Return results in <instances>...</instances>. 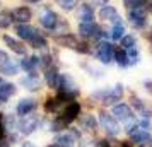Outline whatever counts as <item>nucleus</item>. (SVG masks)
Here are the masks:
<instances>
[{"label": "nucleus", "instance_id": "obj_7", "mask_svg": "<svg viewBox=\"0 0 152 147\" xmlns=\"http://www.w3.org/2000/svg\"><path fill=\"white\" fill-rule=\"evenodd\" d=\"M36 106H38L36 99H33V98H22L21 101L17 103V106H15V113H17L19 116H28V115H31V113L36 110Z\"/></svg>", "mask_w": 152, "mask_h": 147}, {"label": "nucleus", "instance_id": "obj_41", "mask_svg": "<svg viewBox=\"0 0 152 147\" xmlns=\"http://www.w3.org/2000/svg\"><path fill=\"white\" fill-rule=\"evenodd\" d=\"M21 147H36V146L33 144V142H24V144H22Z\"/></svg>", "mask_w": 152, "mask_h": 147}, {"label": "nucleus", "instance_id": "obj_2", "mask_svg": "<svg viewBox=\"0 0 152 147\" xmlns=\"http://www.w3.org/2000/svg\"><path fill=\"white\" fill-rule=\"evenodd\" d=\"M99 123L106 130V133H110V135H118L120 133V125H118L116 118L110 113H104V111L99 113Z\"/></svg>", "mask_w": 152, "mask_h": 147}, {"label": "nucleus", "instance_id": "obj_14", "mask_svg": "<svg viewBox=\"0 0 152 147\" xmlns=\"http://www.w3.org/2000/svg\"><path fill=\"white\" fill-rule=\"evenodd\" d=\"M10 14H12V19H14V21L21 22V24H28V22L31 21V17H33L29 7H17V9H14Z\"/></svg>", "mask_w": 152, "mask_h": 147}, {"label": "nucleus", "instance_id": "obj_40", "mask_svg": "<svg viewBox=\"0 0 152 147\" xmlns=\"http://www.w3.org/2000/svg\"><path fill=\"white\" fill-rule=\"evenodd\" d=\"M138 147H152V139H149L147 142H144V144H140Z\"/></svg>", "mask_w": 152, "mask_h": 147}, {"label": "nucleus", "instance_id": "obj_27", "mask_svg": "<svg viewBox=\"0 0 152 147\" xmlns=\"http://www.w3.org/2000/svg\"><path fill=\"white\" fill-rule=\"evenodd\" d=\"M125 36V28L121 22H118V24H115L113 26V29H111V38L115 39V41H118V39H121Z\"/></svg>", "mask_w": 152, "mask_h": 147}, {"label": "nucleus", "instance_id": "obj_35", "mask_svg": "<svg viewBox=\"0 0 152 147\" xmlns=\"http://www.w3.org/2000/svg\"><path fill=\"white\" fill-rule=\"evenodd\" d=\"M75 50L77 51H80V53H89V46H87L86 43H77Z\"/></svg>", "mask_w": 152, "mask_h": 147}, {"label": "nucleus", "instance_id": "obj_25", "mask_svg": "<svg viewBox=\"0 0 152 147\" xmlns=\"http://www.w3.org/2000/svg\"><path fill=\"white\" fill-rule=\"evenodd\" d=\"M79 19H80V22H92V19H94V10H92V7L91 5H82L80 14H79Z\"/></svg>", "mask_w": 152, "mask_h": 147}, {"label": "nucleus", "instance_id": "obj_15", "mask_svg": "<svg viewBox=\"0 0 152 147\" xmlns=\"http://www.w3.org/2000/svg\"><path fill=\"white\" fill-rule=\"evenodd\" d=\"M14 94H15V86L0 77V103H5V101H7L9 98H12Z\"/></svg>", "mask_w": 152, "mask_h": 147}, {"label": "nucleus", "instance_id": "obj_3", "mask_svg": "<svg viewBox=\"0 0 152 147\" xmlns=\"http://www.w3.org/2000/svg\"><path fill=\"white\" fill-rule=\"evenodd\" d=\"M79 33L82 38H106V33L99 26H96L94 22H80Z\"/></svg>", "mask_w": 152, "mask_h": 147}, {"label": "nucleus", "instance_id": "obj_4", "mask_svg": "<svg viewBox=\"0 0 152 147\" xmlns=\"http://www.w3.org/2000/svg\"><path fill=\"white\" fill-rule=\"evenodd\" d=\"M19 132L22 135H31L36 128L39 127V118L36 115H28V116H22V120L19 121Z\"/></svg>", "mask_w": 152, "mask_h": 147}, {"label": "nucleus", "instance_id": "obj_31", "mask_svg": "<svg viewBox=\"0 0 152 147\" xmlns=\"http://www.w3.org/2000/svg\"><path fill=\"white\" fill-rule=\"evenodd\" d=\"M55 2H56L58 7L63 9V10H67V12L75 9V0H55Z\"/></svg>", "mask_w": 152, "mask_h": 147}, {"label": "nucleus", "instance_id": "obj_43", "mask_svg": "<svg viewBox=\"0 0 152 147\" xmlns=\"http://www.w3.org/2000/svg\"><path fill=\"white\" fill-rule=\"evenodd\" d=\"M28 4H38V2H41V0H26Z\"/></svg>", "mask_w": 152, "mask_h": 147}, {"label": "nucleus", "instance_id": "obj_37", "mask_svg": "<svg viewBox=\"0 0 152 147\" xmlns=\"http://www.w3.org/2000/svg\"><path fill=\"white\" fill-rule=\"evenodd\" d=\"M0 147H10V142L5 137V133H0Z\"/></svg>", "mask_w": 152, "mask_h": 147}, {"label": "nucleus", "instance_id": "obj_46", "mask_svg": "<svg viewBox=\"0 0 152 147\" xmlns=\"http://www.w3.org/2000/svg\"><path fill=\"white\" fill-rule=\"evenodd\" d=\"M151 39H152V33H151Z\"/></svg>", "mask_w": 152, "mask_h": 147}, {"label": "nucleus", "instance_id": "obj_45", "mask_svg": "<svg viewBox=\"0 0 152 147\" xmlns=\"http://www.w3.org/2000/svg\"><path fill=\"white\" fill-rule=\"evenodd\" d=\"M46 147H56V146H55V144H51V146H46Z\"/></svg>", "mask_w": 152, "mask_h": 147}, {"label": "nucleus", "instance_id": "obj_28", "mask_svg": "<svg viewBox=\"0 0 152 147\" xmlns=\"http://www.w3.org/2000/svg\"><path fill=\"white\" fill-rule=\"evenodd\" d=\"M10 24H12V14L2 10L0 12V29H7Z\"/></svg>", "mask_w": 152, "mask_h": 147}, {"label": "nucleus", "instance_id": "obj_36", "mask_svg": "<svg viewBox=\"0 0 152 147\" xmlns=\"http://www.w3.org/2000/svg\"><path fill=\"white\" fill-rule=\"evenodd\" d=\"M10 58H9V53L5 50H0V65H4L5 62H9Z\"/></svg>", "mask_w": 152, "mask_h": 147}, {"label": "nucleus", "instance_id": "obj_16", "mask_svg": "<svg viewBox=\"0 0 152 147\" xmlns=\"http://www.w3.org/2000/svg\"><path fill=\"white\" fill-rule=\"evenodd\" d=\"M21 67L29 75H36V70L39 69V58L38 56H26L24 60H21Z\"/></svg>", "mask_w": 152, "mask_h": 147}, {"label": "nucleus", "instance_id": "obj_12", "mask_svg": "<svg viewBox=\"0 0 152 147\" xmlns=\"http://www.w3.org/2000/svg\"><path fill=\"white\" fill-rule=\"evenodd\" d=\"M2 39H4V43L9 46V50H12L14 53H17V55H26L28 48H26L19 39H15V38H12V36H9V34H4Z\"/></svg>", "mask_w": 152, "mask_h": 147}, {"label": "nucleus", "instance_id": "obj_18", "mask_svg": "<svg viewBox=\"0 0 152 147\" xmlns=\"http://www.w3.org/2000/svg\"><path fill=\"white\" fill-rule=\"evenodd\" d=\"M21 86L28 91H39L41 89V80L36 77V75H26V77L21 79Z\"/></svg>", "mask_w": 152, "mask_h": 147}, {"label": "nucleus", "instance_id": "obj_9", "mask_svg": "<svg viewBox=\"0 0 152 147\" xmlns=\"http://www.w3.org/2000/svg\"><path fill=\"white\" fill-rule=\"evenodd\" d=\"M128 21H130V24L135 26V28H144L145 22H147V14H145L144 9L128 10Z\"/></svg>", "mask_w": 152, "mask_h": 147}, {"label": "nucleus", "instance_id": "obj_20", "mask_svg": "<svg viewBox=\"0 0 152 147\" xmlns=\"http://www.w3.org/2000/svg\"><path fill=\"white\" fill-rule=\"evenodd\" d=\"M53 144L56 147H74L75 144V137L72 133H58L53 140Z\"/></svg>", "mask_w": 152, "mask_h": 147}, {"label": "nucleus", "instance_id": "obj_42", "mask_svg": "<svg viewBox=\"0 0 152 147\" xmlns=\"http://www.w3.org/2000/svg\"><path fill=\"white\" fill-rule=\"evenodd\" d=\"M118 147H130V144H126V142H120Z\"/></svg>", "mask_w": 152, "mask_h": 147}, {"label": "nucleus", "instance_id": "obj_24", "mask_svg": "<svg viewBox=\"0 0 152 147\" xmlns=\"http://www.w3.org/2000/svg\"><path fill=\"white\" fill-rule=\"evenodd\" d=\"M126 51V63H128V67L132 65H137L138 60H140V53H138V50L135 46H132V48L125 50Z\"/></svg>", "mask_w": 152, "mask_h": 147}, {"label": "nucleus", "instance_id": "obj_11", "mask_svg": "<svg viewBox=\"0 0 152 147\" xmlns=\"http://www.w3.org/2000/svg\"><path fill=\"white\" fill-rule=\"evenodd\" d=\"M39 22L45 29H55L58 26V15L53 10H46L39 15Z\"/></svg>", "mask_w": 152, "mask_h": 147}, {"label": "nucleus", "instance_id": "obj_19", "mask_svg": "<svg viewBox=\"0 0 152 147\" xmlns=\"http://www.w3.org/2000/svg\"><path fill=\"white\" fill-rule=\"evenodd\" d=\"M45 80H46L48 87L56 89L58 80H60V72H58L55 67H50V69H46V70H45Z\"/></svg>", "mask_w": 152, "mask_h": 147}, {"label": "nucleus", "instance_id": "obj_21", "mask_svg": "<svg viewBox=\"0 0 152 147\" xmlns=\"http://www.w3.org/2000/svg\"><path fill=\"white\" fill-rule=\"evenodd\" d=\"M130 137H132V140H133L135 144H138V146H140V144H144V142H147L149 139H152V137H151V132H149V130H142L140 127H138L137 130L132 133Z\"/></svg>", "mask_w": 152, "mask_h": 147}, {"label": "nucleus", "instance_id": "obj_8", "mask_svg": "<svg viewBox=\"0 0 152 147\" xmlns=\"http://www.w3.org/2000/svg\"><path fill=\"white\" fill-rule=\"evenodd\" d=\"M15 33H17V36H19L21 39H24V41H33L36 36L39 34L38 29H36L34 26H31V24H17V26H15Z\"/></svg>", "mask_w": 152, "mask_h": 147}, {"label": "nucleus", "instance_id": "obj_39", "mask_svg": "<svg viewBox=\"0 0 152 147\" xmlns=\"http://www.w3.org/2000/svg\"><path fill=\"white\" fill-rule=\"evenodd\" d=\"M144 87H145V91H147V92H151V94H152V80H145Z\"/></svg>", "mask_w": 152, "mask_h": 147}, {"label": "nucleus", "instance_id": "obj_34", "mask_svg": "<svg viewBox=\"0 0 152 147\" xmlns=\"http://www.w3.org/2000/svg\"><path fill=\"white\" fill-rule=\"evenodd\" d=\"M120 41H121V48H123V50H128V48H132V46H135V38L130 36V34L123 36Z\"/></svg>", "mask_w": 152, "mask_h": 147}, {"label": "nucleus", "instance_id": "obj_44", "mask_svg": "<svg viewBox=\"0 0 152 147\" xmlns=\"http://www.w3.org/2000/svg\"><path fill=\"white\" fill-rule=\"evenodd\" d=\"M97 2H99V4H103V5H106V4H108V0H97Z\"/></svg>", "mask_w": 152, "mask_h": 147}, {"label": "nucleus", "instance_id": "obj_10", "mask_svg": "<svg viewBox=\"0 0 152 147\" xmlns=\"http://www.w3.org/2000/svg\"><path fill=\"white\" fill-rule=\"evenodd\" d=\"M113 115L116 120H121V121H128V120L133 118V111L128 105H115L113 106Z\"/></svg>", "mask_w": 152, "mask_h": 147}, {"label": "nucleus", "instance_id": "obj_5", "mask_svg": "<svg viewBox=\"0 0 152 147\" xmlns=\"http://www.w3.org/2000/svg\"><path fill=\"white\" fill-rule=\"evenodd\" d=\"M79 115H80V105H79L77 101H70V103H67V106L63 108L60 118L69 125V123H72L74 120L79 118Z\"/></svg>", "mask_w": 152, "mask_h": 147}, {"label": "nucleus", "instance_id": "obj_26", "mask_svg": "<svg viewBox=\"0 0 152 147\" xmlns=\"http://www.w3.org/2000/svg\"><path fill=\"white\" fill-rule=\"evenodd\" d=\"M113 58H115V62H116L120 67H126V65H128V63H126V51H125L123 48L115 50V55H113Z\"/></svg>", "mask_w": 152, "mask_h": 147}, {"label": "nucleus", "instance_id": "obj_30", "mask_svg": "<svg viewBox=\"0 0 152 147\" xmlns=\"http://www.w3.org/2000/svg\"><path fill=\"white\" fill-rule=\"evenodd\" d=\"M29 43H31V46H33V48H36V50H45L46 46H48L46 38H43L41 34H38L34 39H33V41H29Z\"/></svg>", "mask_w": 152, "mask_h": 147}, {"label": "nucleus", "instance_id": "obj_23", "mask_svg": "<svg viewBox=\"0 0 152 147\" xmlns=\"http://www.w3.org/2000/svg\"><path fill=\"white\" fill-rule=\"evenodd\" d=\"M80 127H82L84 130L94 132L97 128V120L94 118L92 115H86V116H82V120H80Z\"/></svg>", "mask_w": 152, "mask_h": 147}, {"label": "nucleus", "instance_id": "obj_1", "mask_svg": "<svg viewBox=\"0 0 152 147\" xmlns=\"http://www.w3.org/2000/svg\"><path fill=\"white\" fill-rule=\"evenodd\" d=\"M123 86L121 84H116L115 87H111V89H108V91H97L96 94H94V98L99 99L103 105H115L116 101H120V99L123 98Z\"/></svg>", "mask_w": 152, "mask_h": 147}, {"label": "nucleus", "instance_id": "obj_29", "mask_svg": "<svg viewBox=\"0 0 152 147\" xmlns=\"http://www.w3.org/2000/svg\"><path fill=\"white\" fill-rule=\"evenodd\" d=\"M147 0H123V5L126 10H133V9H144Z\"/></svg>", "mask_w": 152, "mask_h": 147}, {"label": "nucleus", "instance_id": "obj_33", "mask_svg": "<svg viewBox=\"0 0 152 147\" xmlns=\"http://www.w3.org/2000/svg\"><path fill=\"white\" fill-rule=\"evenodd\" d=\"M4 125H5V128H9V130H15V127L19 125V123L15 121L14 115H10V113H7V115L4 116Z\"/></svg>", "mask_w": 152, "mask_h": 147}, {"label": "nucleus", "instance_id": "obj_13", "mask_svg": "<svg viewBox=\"0 0 152 147\" xmlns=\"http://www.w3.org/2000/svg\"><path fill=\"white\" fill-rule=\"evenodd\" d=\"M99 19H103V21H113L115 24L120 22V15H118L116 9L113 7V5H103V7L99 9Z\"/></svg>", "mask_w": 152, "mask_h": 147}, {"label": "nucleus", "instance_id": "obj_32", "mask_svg": "<svg viewBox=\"0 0 152 147\" xmlns=\"http://www.w3.org/2000/svg\"><path fill=\"white\" fill-rule=\"evenodd\" d=\"M50 127H51V128H50L51 132H62L63 128H67V123L58 116V118H55L53 121H51V125H50Z\"/></svg>", "mask_w": 152, "mask_h": 147}, {"label": "nucleus", "instance_id": "obj_38", "mask_svg": "<svg viewBox=\"0 0 152 147\" xmlns=\"http://www.w3.org/2000/svg\"><path fill=\"white\" fill-rule=\"evenodd\" d=\"M96 146H97V147H113L110 140H97Z\"/></svg>", "mask_w": 152, "mask_h": 147}, {"label": "nucleus", "instance_id": "obj_17", "mask_svg": "<svg viewBox=\"0 0 152 147\" xmlns=\"http://www.w3.org/2000/svg\"><path fill=\"white\" fill-rule=\"evenodd\" d=\"M55 43L58 45V46H63V48H72V50H75L77 46V39H75V36L74 34H69V33H65V34H60V36H56L55 38Z\"/></svg>", "mask_w": 152, "mask_h": 147}, {"label": "nucleus", "instance_id": "obj_6", "mask_svg": "<svg viewBox=\"0 0 152 147\" xmlns=\"http://www.w3.org/2000/svg\"><path fill=\"white\" fill-rule=\"evenodd\" d=\"M113 55H115V46L108 41H103L99 43L97 46V51H96V56L97 60L101 63H111L113 62Z\"/></svg>", "mask_w": 152, "mask_h": 147}, {"label": "nucleus", "instance_id": "obj_22", "mask_svg": "<svg viewBox=\"0 0 152 147\" xmlns=\"http://www.w3.org/2000/svg\"><path fill=\"white\" fill-rule=\"evenodd\" d=\"M17 72H19V65L14 62H5L4 65H0V74H4V75H7V77H12V75H17Z\"/></svg>", "mask_w": 152, "mask_h": 147}]
</instances>
